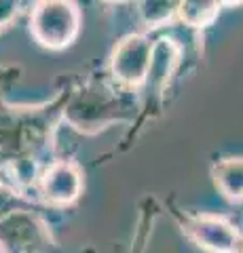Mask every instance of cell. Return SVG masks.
I'll list each match as a JSON object with an SVG mask.
<instances>
[{
  "instance_id": "6da1fadb",
  "label": "cell",
  "mask_w": 243,
  "mask_h": 253,
  "mask_svg": "<svg viewBox=\"0 0 243 253\" xmlns=\"http://www.w3.org/2000/svg\"><path fill=\"white\" fill-rule=\"evenodd\" d=\"M83 15L76 0H36L30 13V34L51 51L68 49L76 41Z\"/></svg>"
},
{
  "instance_id": "7a4b0ae2",
  "label": "cell",
  "mask_w": 243,
  "mask_h": 253,
  "mask_svg": "<svg viewBox=\"0 0 243 253\" xmlns=\"http://www.w3.org/2000/svg\"><path fill=\"white\" fill-rule=\"evenodd\" d=\"M53 239L45 221L30 211L17 209L0 219L2 253H49Z\"/></svg>"
},
{
  "instance_id": "3957f363",
  "label": "cell",
  "mask_w": 243,
  "mask_h": 253,
  "mask_svg": "<svg viewBox=\"0 0 243 253\" xmlns=\"http://www.w3.org/2000/svg\"><path fill=\"white\" fill-rule=\"evenodd\" d=\"M152 44L144 34H129L116 42L110 55V74L114 81L129 89L142 86L150 70Z\"/></svg>"
},
{
  "instance_id": "277c9868",
  "label": "cell",
  "mask_w": 243,
  "mask_h": 253,
  "mask_svg": "<svg viewBox=\"0 0 243 253\" xmlns=\"http://www.w3.org/2000/svg\"><path fill=\"white\" fill-rule=\"evenodd\" d=\"M184 230L201 249L211 253H239L243 245L237 228L218 215H194L186 219Z\"/></svg>"
},
{
  "instance_id": "5b68a950",
  "label": "cell",
  "mask_w": 243,
  "mask_h": 253,
  "mask_svg": "<svg viewBox=\"0 0 243 253\" xmlns=\"http://www.w3.org/2000/svg\"><path fill=\"white\" fill-rule=\"evenodd\" d=\"M41 192L51 205H72L83 192V173L78 165L70 161L53 163L41 177Z\"/></svg>"
},
{
  "instance_id": "8992f818",
  "label": "cell",
  "mask_w": 243,
  "mask_h": 253,
  "mask_svg": "<svg viewBox=\"0 0 243 253\" xmlns=\"http://www.w3.org/2000/svg\"><path fill=\"white\" fill-rule=\"evenodd\" d=\"M180 61V46L169 41V38H159L152 44V59H150V70H148L146 83L152 89H163L167 84L169 76L174 74V70Z\"/></svg>"
},
{
  "instance_id": "52a82bcc",
  "label": "cell",
  "mask_w": 243,
  "mask_h": 253,
  "mask_svg": "<svg viewBox=\"0 0 243 253\" xmlns=\"http://www.w3.org/2000/svg\"><path fill=\"white\" fill-rule=\"evenodd\" d=\"M214 184L231 203L243 201V158H224L211 169Z\"/></svg>"
},
{
  "instance_id": "ba28073f",
  "label": "cell",
  "mask_w": 243,
  "mask_h": 253,
  "mask_svg": "<svg viewBox=\"0 0 243 253\" xmlns=\"http://www.w3.org/2000/svg\"><path fill=\"white\" fill-rule=\"evenodd\" d=\"M180 4H182V0H140L138 13L146 28L156 30L178 17Z\"/></svg>"
},
{
  "instance_id": "9c48e42d",
  "label": "cell",
  "mask_w": 243,
  "mask_h": 253,
  "mask_svg": "<svg viewBox=\"0 0 243 253\" xmlns=\"http://www.w3.org/2000/svg\"><path fill=\"white\" fill-rule=\"evenodd\" d=\"M218 13L220 4L216 0H182L178 17L191 28H207L218 19Z\"/></svg>"
},
{
  "instance_id": "30bf717a",
  "label": "cell",
  "mask_w": 243,
  "mask_h": 253,
  "mask_svg": "<svg viewBox=\"0 0 243 253\" xmlns=\"http://www.w3.org/2000/svg\"><path fill=\"white\" fill-rule=\"evenodd\" d=\"M17 194L13 192V190L0 186V219L4 215H9V213L17 211Z\"/></svg>"
},
{
  "instance_id": "8fae6325",
  "label": "cell",
  "mask_w": 243,
  "mask_h": 253,
  "mask_svg": "<svg viewBox=\"0 0 243 253\" xmlns=\"http://www.w3.org/2000/svg\"><path fill=\"white\" fill-rule=\"evenodd\" d=\"M21 0H0V28L6 26L19 11Z\"/></svg>"
},
{
  "instance_id": "7c38bea8",
  "label": "cell",
  "mask_w": 243,
  "mask_h": 253,
  "mask_svg": "<svg viewBox=\"0 0 243 253\" xmlns=\"http://www.w3.org/2000/svg\"><path fill=\"white\" fill-rule=\"evenodd\" d=\"M218 4H220V9L222 6H239V4H243V0H216Z\"/></svg>"
}]
</instances>
